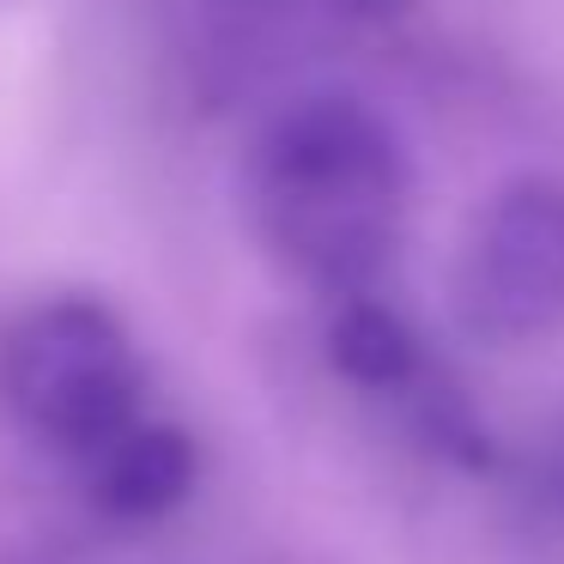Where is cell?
Returning a JSON list of instances; mask_svg holds the SVG:
<instances>
[{"label":"cell","mask_w":564,"mask_h":564,"mask_svg":"<svg viewBox=\"0 0 564 564\" xmlns=\"http://www.w3.org/2000/svg\"><path fill=\"white\" fill-rule=\"evenodd\" d=\"M249 213L292 273L328 292H358L401 249L406 152L370 104L304 98L256 140Z\"/></svg>","instance_id":"6da1fadb"},{"label":"cell","mask_w":564,"mask_h":564,"mask_svg":"<svg viewBox=\"0 0 564 564\" xmlns=\"http://www.w3.org/2000/svg\"><path fill=\"white\" fill-rule=\"evenodd\" d=\"M455 297L474 334L528 346L564 328V183L522 176L479 207Z\"/></svg>","instance_id":"3957f363"},{"label":"cell","mask_w":564,"mask_h":564,"mask_svg":"<svg viewBox=\"0 0 564 564\" xmlns=\"http://www.w3.org/2000/svg\"><path fill=\"white\" fill-rule=\"evenodd\" d=\"M195 486V449L183 431L171 425H140V431H116L104 443L98 462V503L110 516L147 522L183 503V491Z\"/></svg>","instance_id":"277c9868"},{"label":"cell","mask_w":564,"mask_h":564,"mask_svg":"<svg viewBox=\"0 0 564 564\" xmlns=\"http://www.w3.org/2000/svg\"><path fill=\"white\" fill-rule=\"evenodd\" d=\"M328 352H334V365L352 382H365V389H401L419 370L413 328H406L389 304H370V297H352V304L334 316Z\"/></svg>","instance_id":"5b68a950"},{"label":"cell","mask_w":564,"mask_h":564,"mask_svg":"<svg viewBox=\"0 0 564 564\" xmlns=\"http://www.w3.org/2000/svg\"><path fill=\"white\" fill-rule=\"evenodd\" d=\"M0 406L43 443L104 449L140 406V352L98 297H43L0 334Z\"/></svg>","instance_id":"7a4b0ae2"}]
</instances>
